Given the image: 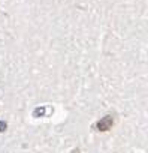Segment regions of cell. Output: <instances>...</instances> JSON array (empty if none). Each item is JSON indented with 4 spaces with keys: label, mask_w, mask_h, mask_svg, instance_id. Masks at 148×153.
Wrapping results in <instances>:
<instances>
[{
    "label": "cell",
    "mask_w": 148,
    "mask_h": 153,
    "mask_svg": "<svg viewBox=\"0 0 148 153\" xmlns=\"http://www.w3.org/2000/svg\"><path fill=\"white\" fill-rule=\"evenodd\" d=\"M72 153H80V150H78V149H77V150H73V152H72Z\"/></svg>",
    "instance_id": "2"
},
{
    "label": "cell",
    "mask_w": 148,
    "mask_h": 153,
    "mask_svg": "<svg viewBox=\"0 0 148 153\" xmlns=\"http://www.w3.org/2000/svg\"><path fill=\"white\" fill-rule=\"evenodd\" d=\"M112 125H114L112 117H111V116H106V117H103V119L97 123V129H99V131H109V129L112 128Z\"/></svg>",
    "instance_id": "1"
}]
</instances>
